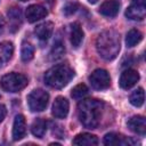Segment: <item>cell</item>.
<instances>
[{
	"instance_id": "cell-1",
	"label": "cell",
	"mask_w": 146,
	"mask_h": 146,
	"mask_svg": "<svg viewBox=\"0 0 146 146\" xmlns=\"http://www.w3.org/2000/svg\"><path fill=\"white\" fill-rule=\"evenodd\" d=\"M103 112V102L98 99H84L79 104L78 115L83 127L95 129L98 127Z\"/></svg>"
},
{
	"instance_id": "cell-2",
	"label": "cell",
	"mask_w": 146,
	"mask_h": 146,
	"mask_svg": "<svg viewBox=\"0 0 146 146\" xmlns=\"http://www.w3.org/2000/svg\"><path fill=\"white\" fill-rule=\"evenodd\" d=\"M96 48L99 56L106 60L114 59L120 51V35L114 30H105L103 31L97 40Z\"/></svg>"
},
{
	"instance_id": "cell-3",
	"label": "cell",
	"mask_w": 146,
	"mask_h": 146,
	"mask_svg": "<svg viewBox=\"0 0 146 146\" xmlns=\"http://www.w3.org/2000/svg\"><path fill=\"white\" fill-rule=\"evenodd\" d=\"M74 76V71L67 64H58L49 68L44 74V82L54 89L64 88Z\"/></svg>"
},
{
	"instance_id": "cell-4",
	"label": "cell",
	"mask_w": 146,
	"mask_h": 146,
	"mask_svg": "<svg viewBox=\"0 0 146 146\" xmlns=\"http://www.w3.org/2000/svg\"><path fill=\"white\" fill-rule=\"evenodd\" d=\"M1 87L7 92H18L19 90L24 89L29 81L27 78L22 73H9L2 76L1 79Z\"/></svg>"
},
{
	"instance_id": "cell-5",
	"label": "cell",
	"mask_w": 146,
	"mask_h": 146,
	"mask_svg": "<svg viewBox=\"0 0 146 146\" xmlns=\"http://www.w3.org/2000/svg\"><path fill=\"white\" fill-rule=\"evenodd\" d=\"M49 100V95L42 89H35L27 96V104L32 112H42Z\"/></svg>"
},
{
	"instance_id": "cell-6",
	"label": "cell",
	"mask_w": 146,
	"mask_h": 146,
	"mask_svg": "<svg viewBox=\"0 0 146 146\" xmlns=\"http://www.w3.org/2000/svg\"><path fill=\"white\" fill-rule=\"evenodd\" d=\"M89 82L91 87L96 90H104L107 89L111 84V78L107 71L103 68H97L95 70L90 76H89Z\"/></svg>"
},
{
	"instance_id": "cell-7",
	"label": "cell",
	"mask_w": 146,
	"mask_h": 146,
	"mask_svg": "<svg viewBox=\"0 0 146 146\" xmlns=\"http://www.w3.org/2000/svg\"><path fill=\"white\" fill-rule=\"evenodd\" d=\"M139 80V74L136 70L132 68H128L125 71L122 72L120 80H119V84L122 89H130L131 87H133Z\"/></svg>"
},
{
	"instance_id": "cell-8",
	"label": "cell",
	"mask_w": 146,
	"mask_h": 146,
	"mask_svg": "<svg viewBox=\"0 0 146 146\" xmlns=\"http://www.w3.org/2000/svg\"><path fill=\"white\" fill-rule=\"evenodd\" d=\"M68 110H70V104L68 100L64 97H57L52 104V115L57 119H65L68 114Z\"/></svg>"
},
{
	"instance_id": "cell-9",
	"label": "cell",
	"mask_w": 146,
	"mask_h": 146,
	"mask_svg": "<svg viewBox=\"0 0 146 146\" xmlns=\"http://www.w3.org/2000/svg\"><path fill=\"white\" fill-rule=\"evenodd\" d=\"M25 15H26V18L30 23H34V22L46 17L48 15V11L41 5H31L26 8Z\"/></svg>"
},
{
	"instance_id": "cell-10",
	"label": "cell",
	"mask_w": 146,
	"mask_h": 146,
	"mask_svg": "<svg viewBox=\"0 0 146 146\" xmlns=\"http://www.w3.org/2000/svg\"><path fill=\"white\" fill-rule=\"evenodd\" d=\"M26 135V123L25 117L22 114H18L15 116L14 125H13V139L15 141L21 140Z\"/></svg>"
},
{
	"instance_id": "cell-11",
	"label": "cell",
	"mask_w": 146,
	"mask_h": 146,
	"mask_svg": "<svg viewBox=\"0 0 146 146\" xmlns=\"http://www.w3.org/2000/svg\"><path fill=\"white\" fill-rule=\"evenodd\" d=\"M128 128L140 136H144L146 133V121L145 117L141 115H135L128 120Z\"/></svg>"
},
{
	"instance_id": "cell-12",
	"label": "cell",
	"mask_w": 146,
	"mask_h": 146,
	"mask_svg": "<svg viewBox=\"0 0 146 146\" xmlns=\"http://www.w3.org/2000/svg\"><path fill=\"white\" fill-rule=\"evenodd\" d=\"M120 10V2L117 0H106L99 7V13L105 17H114Z\"/></svg>"
},
{
	"instance_id": "cell-13",
	"label": "cell",
	"mask_w": 146,
	"mask_h": 146,
	"mask_svg": "<svg viewBox=\"0 0 146 146\" xmlns=\"http://www.w3.org/2000/svg\"><path fill=\"white\" fill-rule=\"evenodd\" d=\"M52 31H54V23L52 22H44V23L39 24L35 27L34 33H35V35L38 36L39 40L47 41L51 36Z\"/></svg>"
},
{
	"instance_id": "cell-14",
	"label": "cell",
	"mask_w": 146,
	"mask_h": 146,
	"mask_svg": "<svg viewBox=\"0 0 146 146\" xmlns=\"http://www.w3.org/2000/svg\"><path fill=\"white\" fill-rule=\"evenodd\" d=\"M145 15H146V8L145 6H141V5L132 3L125 10V16L132 21H141L145 18Z\"/></svg>"
},
{
	"instance_id": "cell-15",
	"label": "cell",
	"mask_w": 146,
	"mask_h": 146,
	"mask_svg": "<svg viewBox=\"0 0 146 146\" xmlns=\"http://www.w3.org/2000/svg\"><path fill=\"white\" fill-rule=\"evenodd\" d=\"M74 145H80V146H95L98 144V138L95 136V135H91V133H80L78 135L73 141H72Z\"/></svg>"
},
{
	"instance_id": "cell-16",
	"label": "cell",
	"mask_w": 146,
	"mask_h": 146,
	"mask_svg": "<svg viewBox=\"0 0 146 146\" xmlns=\"http://www.w3.org/2000/svg\"><path fill=\"white\" fill-rule=\"evenodd\" d=\"M83 31L79 23H73L71 25V43L74 48H79L83 41Z\"/></svg>"
},
{
	"instance_id": "cell-17",
	"label": "cell",
	"mask_w": 146,
	"mask_h": 146,
	"mask_svg": "<svg viewBox=\"0 0 146 146\" xmlns=\"http://www.w3.org/2000/svg\"><path fill=\"white\" fill-rule=\"evenodd\" d=\"M103 143L105 145H110V146H116V145H128L130 141L128 138H125L124 136L120 135V133H115V132H110L106 133L104 137Z\"/></svg>"
},
{
	"instance_id": "cell-18",
	"label": "cell",
	"mask_w": 146,
	"mask_h": 146,
	"mask_svg": "<svg viewBox=\"0 0 146 146\" xmlns=\"http://www.w3.org/2000/svg\"><path fill=\"white\" fill-rule=\"evenodd\" d=\"M47 130V122L43 119H36L33 121L32 125H31V131L33 133V136H35L36 138H42L43 135L46 133Z\"/></svg>"
},
{
	"instance_id": "cell-19",
	"label": "cell",
	"mask_w": 146,
	"mask_h": 146,
	"mask_svg": "<svg viewBox=\"0 0 146 146\" xmlns=\"http://www.w3.org/2000/svg\"><path fill=\"white\" fill-rule=\"evenodd\" d=\"M143 39V34L139 30L137 29H132L130 30L128 33H127V36H125V44L127 47H133L136 46L137 43H139Z\"/></svg>"
},
{
	"instance_id": "cell-20",
	"label": "cell",
	"mask_w": 146,
	"mask_h": 146,
	"mask_svg": "<svg viewBox=\"0 0 146 146\" xmlns=\"http://www.w3.org/2000/svg\"><path fill=\"white\" fill-rule=\"evenodd\" d=\"M14 54V46L9 41H3L0 43V59L2 62H8Z\"/></svg>"
},
{
	"instance_id": "cell-21",
	"label": "cell",
	"mask_w": 146,
	"mask_h": 146,
	"mask_svg": "<svg viewBox=\"0 0 146 146\" xmlns=\"http://www.w3.org/2000/svg\"><path fill=\"white\" fill-rule=\"evenodd\" d=\"M64 54H65V47H64L63 42L62 41H56L54 43L51 50H50L49 57H50L51 60H57V59L62 58Z\"/></svg>"
},
{
	"instance_id": "cell-22",
	"label": "cell",
	"mask_w": 146,
	"mask_h": 146,
	"mask_svg": "<svg viewBox=\"0 0 146 146\" xmlns=\"http://www.w3.org/2000/svg\"><path fill=\"white\" fill-rule=\"evenodd\" d=\"M144 100H145V94L143 88H138L130 95V103L136 107H140L144 104Z\"/></svg>"
},
{
	"instance_id": "cell-23",
	"label": "cell",
	"mask_w": 146,
	"mask_h": 146,
	"mask_svg": "<svg viewBox=\"0 0 146 146\" xmlns=\"http://www.w3.org/2000/svg\"><path fill=\"white\" fill-rule=\"evenodd\" d=\"M34 55V47L30 42H23L22 43V50H21V57L23 62H29L33 58Z\"/></svg>"
},
{
	"instance_id": "cell-24",
	"label": "cell",
	"mask_w": 146,
	"mask_h": 146,
	"mask_svg": "<svg viewBox=\"0 0 146 146\" xmlns=\"http://www.w3.org/2000/svg\"><path fill=\"white\" fill-rule=\"evenodd\" d=\"M87 94H88V88H87V86L83 84V83H80V84L75 86V87L72 89L71 96H72L74 99L79 100V99H82Z\"/></svg>"
},
{
	"instance_id": "cell-25",
	"label": "cell",
	"mask_w": 146,
	"mask_h": 146,
	"mask_svg": "<svg viewBox=\"0 0 146 146\" xmlns=\"http://www.w3.org/2000/svg\"><path fill=\"white\" fill-rule=\"evenodd\" d=\"M8 16L10 18L11 22H18L21 23V17H22V14H21V10L19 8H11L9 11H8Z\"/></svg>"
},
{
	"instance_id": "cell-26",
	"label": "cell",
	"mask_w": 146,
	"mask_h": 146,
	"mask_svg": "<svg viewBox=\"0 0 146 146\" xmlns=\"http://www.w3.org/2000/svg\"><path fill=\"white\" fill-rule=\"evenodd\" d=\"M76 8H78V3H68V5H66L65 7H64V14L65 15H72L73 13H75L76 11Z\"/></svg>"
},
{
	"instance_id": "cell-27",
	"label": "cell",
	"mask_w": 146,
	"mask_h": 146,
	"mask_svg": "<svg viewBox=\"0 0 146 146\" xmlns=\"http://www.w3.org/2000/svg\"><path fill=\"white\" fill-rule=\"evenodd\" d=\"M7 115V108L5 105H0V122L3 121V119Z\"/></svg>"
},
{
	"instance_id": "cell-28",
	"label": "cell",
	"mask_w": 146,
	"mask_h": 146,
	"mask_svg": "<svg viewBox=\"0 0 146 146\" xmlns=\"http://www.w3.org/2000/svg\"><path fill=\"white\" fill-rule=\"evenodd\" d=\"M3 29H5V19H3V17L0 15V33H2Z\"/></svg>"
},
{
	"instance_id": "cell-29",
	"label": "cell",
	"mask_w": 146,
	"mask_h": 146,
	"mask_svg": "<svg viewBox=\"0 0 146 146\" xmlns=\"http://www.w3.org/2000/svg\"><path fill=\"white\" fill-rule=\"evenodd\" d=\"M145 2H146V0H132V3H135V5H141V6H145Z\"/></svg>"
},
{
	"instance_id": "cell-30",
	"label": "cell",
	"mask_w": 146,
	"mask_h": 146,
	"mask_svg": "<svg viewBox=\"0 0 146 146\" xmlns=\"http://www.w3.org/2000/svg\"><path fill=\"white\" fill-rule=\"evenodd\" d=\"M88 1H89L90 3H96V2L98 1V0H88Z\"/></svg>"
},
{
	"instance_id": "cell-31",
	"label": "cell",
	"mask_w": 146,
	"mask_h": 146,
	"mask_svg": "<svg viewBox=\"0 0 146 146\" xmlns=\"http://www.w3.org/2000/svg\"><path fill=\"white\" fill-rule=\"evenodd\" d=\"M21 1H27V0H21Z\"/></svg>"
}]
</instances>
